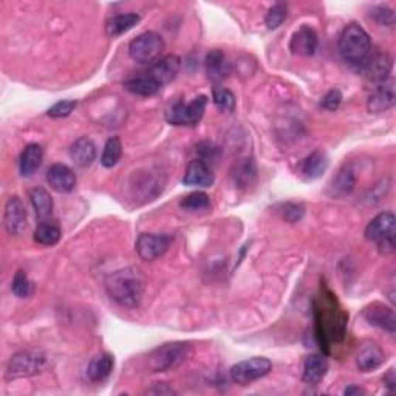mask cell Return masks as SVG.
I'll return each instance as SVG.
<instances>
[{
  "instance_id": "5bb4252c",
  "label": "cell",
  "mask_w": 396,
  "mask_h": 396,
  "mask_svg": "<svg viewBox=\"0 0 396 396\" xmlns=\"http://www.w3.org/2000/svg\"><path fill=\"white\" fill-rule=\"evenodd\" d=\"M215 181L213 169L203 159H192L188 164L186 174H184L183 183L186 186H198V188H210Z\"/></svg>"
},
{
  "instance_id": "603a6c76",
  "label": "cell",
  "mask_w": 396,
  "mask_h": 396,
  "mask_svg": "<svg viewBox=\"0 0 396 396\" xmlns=\"http://www.w3.org/2000/svg\"><path fill=\"white\" fill-rule=\"evenodd\" d=\"M328 372V361L322 355H311L305 359L303 364V383L310 385H316L322 381Z\"/></svg>"
},
{
  "instance_id": "7a4b0ae2",
  "label": "cell",
  "mask_w": 396,
  "mask_h": 396,
  "mask_svg": "<svg viewBox=\"0 0 396 396\" xmlns=\"http://www.w3.org/2000/svg\"><path fill=\"white\" fill-rule=\"evenodd\" d=\"M339 53L345 62L358 70H361L373 55L372 40L359 23H350L344 28L339 38Z\"/></svg>"
},
{
  "instance_id": "8d00e7d4",
  "label": "cell",
  "mask_w": 396,
  "mask_h": 396,
  "mask_svg": "<svg viewBox=\"0 0 396 396\" xmlns=\"http://www.w3.org/2000/svg\"><path fill=\"white\" fill-rule=\"evenodd\" d=\"M279 213L282 214V217L285 218L286 222L296 223L303 217V214H305V208H303V205H300V203H294V201H288V203L281 205Z\"/></svg>"
},
{
  "instance_id": "f546056e",
  "label": "cell",
  "mask_w": 396,
  "mask_h": 396,
  "mask_svg": "<svg viewBox=\"0 0 396 396\" xmlns=\"http://www.w3.org/2000/svg\"><path fill=\"white\" fill-rule=\"evenodd\" d=\"M61 240V227L55 223L44 222L38 225L35 231V242L44 247H53Z\"/></svg>"
},
{
  "instance_id": "ee69618b",
  "label": "cell",
  "mask_w": 396,
  "mask_h": 396,
  "mask_svg": "<svg viewBox=\"0 0 396 396\" xmlns=\"http://www.w3.org/2000/svg\"><path fill=\"white\" fill-rule=\"evenodd\" d=\"M344 393L347 395V396H351V395H364L366 392L361 389V387H358V385H350V387H347V389L344 390Z\"/></svg>"
},
{
  "instance_id": "3957f363",
  "label": "cell",
  "mask_w": 396,
  "mask_h": 396,
  "mask_svg": "<svg viewBox=\"0 0 396 396\" xmlns=\"http://www.w3.org/2000/svg\"><path fill=\"white\" fill-rule=\"evenodd\" d=\"M191 355V345L188 342H167L149 353L147 367L150 372L162 373L179 367Z\"/></svg>"
},
{
  "instance_id": "cb8c5ba5",
  "label": "cell",
  "mask_w": 396,
  "mask_h": 396,
  "mask_svg": "<svg viewBox=\"0 0 396 396\" xmlns=\"http://www.w3.org/2000/svg\"><path fill=\"white\" fill-rule=\"evenodd\" d=\"M42 159H44V149L40 145L36 142H31L27 147L23 149L22 155L19 158V171L22 176H31L33 174H36V171L42 164Z\"/></svg>"
},
{
  "instance_id": "f1b7e54d",
  "label": "cell",
  "mask_w": 396,
  "mask_h": 396,
  "mask_svg": "<svg viewBox=\"0 0 396 396\" xmlns=\"http://www.w3.org/2000/svg\"><path fill=\"white\" fill-rule=\"evenodd\" d=\"M30 200L36 217L40 220H45L53 213V198L44 188L33 189L30 193Z\"/></svg>"
},
{
  "instance_id": "60d3db41",
  "label": "cell",
  "mask_w": 396,
  "mask_h": 396,
  "mask_svg": "<svg viewBox=\"0 0 396 396\" xmlns=\"http://www.w3.org/2000/svg\"><path fill=\"white\" fill-rule=\"evenodd\" d=\"M378 248L381 254L387 256V254H393L395 252V235H389L383 240L378 242Z\"/></svg>"
},
{
  "instance_id": "9a60e30c",
  "label": "cell",
  "mask_w": 396,
  "mask_h": 396,
  "mask_svg": "<svg viewBox=\"0 0 396 396\" xmlns=\"http://www.w3.org/2000/svg\"><path fill=\"white\" fill-rule=\"evenodd\" d=\"M385 362V353L373 341H366L358 350L356 364L361 372H372Z\"/></svg>"
},
{
  "instance_id": "d4e9b609",
  "label": "cell",
  "mask_w": 396,
  "mask_h": 396,
  "mask_svg": "<svg viewBox=\"0 0 396 396\" xmlns=\"http://www.w3.org/2000/svg\"><path fill=\"white\" fill-rule=\"evenodd\" d=\"M115 366V358L108 353H103L96 358L90 361V364L87 367V376L90 381L94 383H101L111 376L112 370Z\"/></svg>"
},
{
  "instance_id": "2e32d148",
  "label": "cell",
  "mask_w": 396,
  "mask_h": 396,
  "mask_svg": "<svg viewBox=\"0 0 396 396\" xmlns=\"http://www.w3.org/2000/svg\"><path fill=\"white\" fill-rule=\"evenodd\" d=\"M396 103L393 81H385L373 89V94L367 101V111L370 113H383L392 108Z\"/></svg>"
},
{
  "instance_id": "1f68e13d",
  "label": "cell",
  "mask_w": 396,
  "mask_h": 396,
  "mask_svg": "<svg viewBox=\"0 0 396 396\" xmlns=\"http://www.w3.org/2000/svg\"><path fill=\"white\" fill-rule=\"evenodd\" d=\"M33 290H35V286H33L31 281L28 279L27 273L19 269V271L16 273L11 285V291L14 293V296L19 299H27L33 294Z\"/></svg>"
},
{
  "instance_id": "4316f807",
  "label": "cell",
  "mask_w": 396,
  "mask_h": 396,
  "mask_svg": "<svg viewBox=\"0 0 396 396\" xmlns=\"http://www.w3.org/2000/svg\"><path fill=\"white\" fill-rule=\"evenodd\" d=\"M140 22V16L137 13H125V14H118L115 18L107 22L106 31L111 38H118L132 30L135 25Z\"/></svg>"
},
{
  "instance_id": "ab89813d",
  "label": "cell",
  "mask_w": 396,
  "mask_h": 396,
  "mask_svg": "<svg viewBox=\"0 0 396 396\" xmlns=\"http://www.w3.org/2000/svg\"><path fill=\"white\" fill-rule=\"evenodd\" d=\"M197 150L200 154V159H203L205 163H210V162H215L217 157H218V147H215L214 145H210V142H200L197 146Z\"/></svg>"
},
{
  "instance_id": "ba28073f",
  "label": "cell",
  "mask_w": 396,
  "mask_h": 396,
  "mask_svg": "<svg viewBox=\"0 0 396 396\" xmlns=\"http://www.w3.org/2000/svg\"><path fill=\"white\" fill-rule=\"evenodd\" d=\"M392 69L393 57L389 53H373L359 72L364 76L367 84L375 89L385 81H389Z\"/></svg>"
},
{
  "instance_id": "5b68a950",
  "label": "cell",
  "mask_w": 396,
  "mask_h": 396,
  "mask_svg": "<svg viewBox=\"0 0 396 396\" xmlns=\"http://www.w3.org/2000/svg\"><path fill=\"white\" fill-rule=\"evenodd\" d=\"M206 106L208 96L205 95L197 96L189 104L176 103L166 111V121L171 125H188V128H193L205 116Z\"/></svg>"
},
{
  "instance_id": "ffe728a7",
  "label": "cell",
  "mask_w": 396,
  "mask_h": 396,
  "mask_svg": "<svg viewBox=\"0 0 396 396\" xmlns=\"http://www.w3.org/2000/svg\"><path fill=\"white\" fill-rule=\"evenodd\" d=\"M69 155L76 166L81 167V169H86V167L91 166V163L95 162L96 147L90 138L82 137L76 140L70 146Z\"/></svg>"
},
{
  "instance_id": "e575fe53",
  "label": "cell",
  "mask_w": 396,
  "mask_h": 396,
  "mask_svg": "<svg viewBox=\"0 0 396 396\" xmlns=\"http://www.w3.org/2000/svg\"><path fill=\"white\" fill-rule=\"evenodd\" d=\"M213 101H214V104L220 108L222 112H226V113H231L234 112V108H235V96L231 90H227V89H215L214 90V95H213Z\"/></svg>"
},
{
  "instance_id": "7402d4cb",
  "label": "cell",
  "mask_w": 396,
  "mask_h": 396,
  "mask_svg": "<svg viewBox=\"0 0 396 396\" xmlns=\"http://www.w3.org/2000/svg\"><path fill=\"white\" fill-rule=\"evenodd\" d=\"M355 186H356L355 171H353V167L350 164L349 166L345 164L332 180L330 188H328V193H330L332 197H345L353 192Z\"/></svg>"
},
{
  "instance_id": "b9f144b4",
  "label": "cell",
  "mask_w": 396,
  "mask_h": 396,
  "mask_svg": "<svg viewBox=\"0 0 396 396\" xmlns=\"http://www.w3.org/2000/svg\"><path fill=\"white\" fill-rule=\"evenodd\" d=\"M147 395H175L176 392L172 389V387L167 385L166 383H157L154 384V387H150L146 392Z\"/></svg>"
},
{
  "instance_id": "d6986e66",
  "label": "cell",
  "mask_w": 396,
  "mask_h": 396,
  "mask_svg": "<svg viewBox=\"0 0 396 396\" xmlns=\"http://www.w3.org/2000/svg\"><path fill=\"white\" fill-rule=\"evenodd\" d=\"M328 166H330V158L325 154L324 150L317 149L313 154H310L305 159H303L300 164V175L305 180H317L327 172Z\"/></svg>"
},
{
  "instance_id": "6da1fadb",
  "label": "cell",
  "mask_w": 396,
  "mask_h": 396,
  "mask_svg": "<svg viewBox=\"0 0 396 396\" xmlns=\"http://www.w3.org/2000/svg\"><path fill=\"white\" fill-rule=\"evenodd\" d=\"M107 291L121 307L137 308L145 294V281L137 268H124L107 277Z\"/></svg>"
},
{
  "instance_id": "7c38bea8",
  "label": "cell",
  "mask_w": 396,
  "mask_h": 396,
  "mask_svg": "<svg viewBox=\"0 0 396 396\" xmlns=\"http://www.w3.org/2000/svg\"><path fill=\"white\" fill-rule=\"evenodd\" d=\"M317 45V33L311 27H308V25H302L290 40L291 53L296 56H313L316 53Z\"/></svg>"
},
{
  "instance_id": "f35d334b",
  "label": "cell",
  "mask_w": 396,
  "mask_h": 396,
  "mask_svg": "<svg viewBox=\"0 0 396 396\" xmlns=\"http://www.w3.org/2000/svg\"><path fill=\"white\" fill-rule=\"evenodd\" d=\"M342 103V94H341V90L338 89H333L328 91V94L322 98L321 101V107L325 108V111L328 112H334V111H338L339 106Z\"/></svg>"
},
{
  "instance_id": "8992f818",
  "label": "cell",
  "mask_w": 396,
  "mask_h": 396,
  "mask_svg": "<svg viewBox=\"0 0 396 396\" xmlns=\"http://www.w3.org/2000/svg\"><path fill=\"white\" fill-rule=\"evenodd\" d=\"M164 50V39L154 31L142 33L135 38L129 45V55L135 62L152 64L162 56Z\"/></svg>"
},
{
  "instance_id": "4fadbf2b",
  "label": "cell",
  "mask_w": 396,
  "mask_h": 396,
  "mask_svg": "<svg viewBox=\"0 0 396 396\" xmlns=\"http://www.w3.org/2000/svg\"><path fill=\"white\" fill-rule=\"evenodd\" d=\"M180 69H181V59L176 55H167L159 59V61H157L155 64H152L147 74L163 87L164 84H169L176 78Z\"/></svg>"
},
{
  "instance_id": "83f0119b",
  "label": "cell",
  "mask_w": 396,
  "mask_h": 396,
  "mask_svg": "<svg viewBox=\"0 0 396 396\" xmlns=\"http://www.w3.org/2000/svg\"><path fill=\"white\" fill-rule=\"evenodd\" d=\"M257 180V167L252 158H245L234 169V181L240 189H248Z\"/></svg>"
},
{
  "instance_id": "277c9868",
  "label": "cell",
  "mask_w": 396,
  "mask_h": 396,
  "mask_svg": "<svg viewBox=\"0 0 396 396\" xmlns=\"http://www.w3.org/2000/svg\"><path fill=\"white\" fill-rule=\"evenodd\" d=\"M47 366V356L39 350H23L16 353V355L8 362L6 378L18 379L28 378L40 373Z\"/></svg>"
},
{
  "instance_id": "d590c367",
  "label": "cell",
  "mask_w": 396,
  "mask_h": 396,
  "mask_svg": "<svg viewBox=\"0 0 396 396\" xmlns=\"http://www.w3.org/2000/svg\"><path fill=\"white\" fill-rule=\"evenodd\" d=\"M370 16H372L373 21L378 25H381V27H393L395 25V13L389 6H384V5L375 6Z\"/></svg>"
},
{
  "instance_id": "ac0fdd59",
  "label": "cell",
  "mask_w": 396,
  "mask_h": 396,
  "mask_svg": "<svg viewBox=\"0 0 396 396\" xmlns=\"http://www.w3.org/2000/svg\"><path fill=\"white\" fill-rule=\"evenodd\" d=\"M395 215L390 210L376 215L366 227V239L370 242H379L389 235H395Z\"/></svg>"
},
{
  "instance_id": "9c48e42d",
  "label": "cell",
  "mask_w": 396,
  "mask_h": 396,
  "mask_svg": "<svg viewBox=\"0 0 396 396\" xmlns=\"http://www.w3.org/2000/svg\"><path fill=\"white\" fill-rule=\"evenodd\" d=\"M171 247V237L166 234H141L137 240L138 256L146 262H154Z\"/></svg>"
},
{
  "instance_id": "4dcf8cb0",
  "label": "cell",
  "mask_w": 396,
  "mask_h": 396,
  "mask_svg": "<svg viewBox=\"0 0 396 396\" xmlns=\"http://www.w3.org/2000/svg\"><path fill=\"white\" fill-rule=\"evenodd\" d=\"M121 155H123L121 140L118 137H113L106 142L103 155H101V164L107 167V169H111V167L118 164V162L121 159Z\"/></svg>"
},
{
  "instance_id": "52a82bcc",
  "label": "cell",
  "mask_w": 396,
  "mask_h": 396,
  "mask_svg": "<svg viewBox=\"0 0 396 396\" xmlns=\"http://www.w3.org/2000/svg\"><path fill=\"white\" fill-rule=\"evenodd\" d=\"M273 368V362L268 358H249L247 361L237 362L231 368V378L240 385H248L257 379L266 376Z\"/></svg>"
},
{
  "instance_id": "e0dca14e",
  "label": "cell",
  "mask_w": 396,
  "mask_h": 396,
  "mask_svg": "<svg viewBox=\"0 0 396 396\" xmlns=\"http://www.w3.org/2000/svg\"><path fill=\"white\" fill-rule=\"evenodd\" d=\"M47 181L59 193H69L76 186V175L65 164H53L47 172Z\"/></svg>"
},
{
  "instance_id": "d6a6232c",
  "label": "cell",
  "mask_w": 396,
  "mask_h": 396,
  "mask_svg": "<svg viewBox=\"0 0 396 396\" xmlns=\"http://www.w3.org/2000/svg\"><path fill=\"white\" fill-rule=\"evenodd\" d=\"M180 206L183 209H186V210H205V209H209L210 208V200H209V196L205 192H192L189 193L188 197H184L181 200V203Z\"/></svg>"
},
{
  "instance_id": "30bf717a",
  "label": "cell",
  "mask_w": 396,
  "mask_h": 396,
  "mask_svg": "<svg viewBox=\"0 0 396 396\" xmlns=\"http://www.w3.org/2000/svg\"><path fill=\"white\" fill-rule=\"evenodd\" d=\"M4 225L6 232L14 237L22 235L27 230V209L19 197L8 198L4 213Z\"/></svg>"
},
{
  "instance_id": "484cf974",
  "label": "cell",
  "mask_w": 396,
  "mask_h": 396,
  "mask_svg": "<svg viewBox=\"0 0 396 396\" xmlns=\"http://www.w3.org/2000/svg\"><path fill=\"white\" fill-rule=\"evenodd\" d=\"M124 89L130 91L132 95L137 96H154L157 95L159 90H162V86L150 76H140V78H133L124 82Z\"/></svg>"
},
{
  "instance_id": "74e56055",
  "label": "cell",
  "mask_w": 396,
  "mask_h": 396,
  "mask_svg": "<svg viewBox=\"0 0 396 396\" xmlns=\"http://www.w3.org/2000/svg\"><path fill=\"white\" fill-rule=\"evenodd\" d=\"M74 107H76V101H72V99L59 101V103H56L53 107L48 108L47 115L50 118H65V116L72 115Z\"/></svg>"
},
{
  "instance_id": "7bdbcfd3",
  "label": "cell",
  "mask_w": 396,
  "mask_h": 396,
  "mask_svg": "<svg viewBox=\"0 0 396 396\" xmlns=\"http://www.w3.org/2000/svg\"><path fill=\"white\" fill-rule=\"evenodd\" d=\"M383 381H384V385L387 387V389H389V393H395V390H396V376H395L393 368H390L389 372H387V375H384Z\"/></svg>"
},
{
  "instance_id": "44dd1931",
  "label": "cell",
  "mask_w": 396,
  "mask_h": 396,
  "mask_svg": "<svg viewBox=\"0 0 396 396\" xmlns=\"http://www.w3.org/2000/svg\"><path fill=\"white\" fill-rule=\"evenodd\" d=\"M205 67H206L208 78L215 84L222 82L226 76L231 73V65L227 62L225 53L220 52V50H213V52H209L206 55Z\"/></svg>"
},
{
  "instance_id": "836d02e7",
  "label": "cell",
  "mask_w": 396,
  "mask_h": 396,
  "mask_svg": "<svg viewBox=\"0 0 396 396\" xmlns=\"http://www.w3.org/2000/svg\"><path fill=\"white\" fill-rule=\"evenodd\" d=\"M288 18V5L285 4H276L269 8L265 18V23L269 30L279 28L281 25Z\"/></svg>"
},
{
  "instance_id": "8fae6325",
  "label": "cell",
  "mask_w": 396,
  "mask_h": 396,
  "mask_svg": "<svg viewBox=\"0 0 396 396\" xmlns=\"http://www.w3.org/2000/svg\"><path fill=\"white\" fill-rule=\"evenodd\" d=\"M362 315H364V319L370 325L381 328V330L395 336L396 317H395V311L392 308L385 307L379 302H375L372 305H368Z\"/></svg>"
}]
</instances>
